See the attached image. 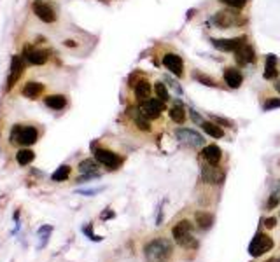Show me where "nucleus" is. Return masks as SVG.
<instances>
[{
    "label": "nucleus",
    "mask_w": 280,
    "mask_h": 262,
    "mask_svg": "<svg viewBox=\"0 0 280 262\" xmlns=\"http://www.w3.org/2000/svg\"><path fill=\"white\" fill-rule=\"evenodd\" d=\"M265 110H273V109H280V98H268L263 105Z\"/></svg>",
    "instance_id": "obj_35"
},
{
    "label": "nucleus",
    "mask_w": 280,
    "mask_h": 262,
    "mask_svg": "<svg viewBox=\"0 0 280 262\" xmlns=\"http://www.w3.org/2000/svg\"><path fill=\"white\" fill-rule=\"evenodd\" d=\"M79 172L81 175H91V177H98V165L97 159H84L79 165Z\"/></svg>",
    "instance_id": "obj_22"
},
{
    "label": "nucleus",
    "mask_w": 280,
    "mask_h": 262,
    "mask_svg": "<svg viewBox=\"0 0 280 262\" xmlns=\"http://www.w3.org/2000/svg\"><path fill=\"white\" fill-rule=\"evenodd\" d=\"M100 192V189H89V190H81V194H84V196H91V194H97Z\"/></svg>",
    "instance_id": "obj_40"
},
{
    "label": "nucleus",
    "mask_w": 280,
    "mask_h": 262,
    "mask_svg": "<svg viewBox=\"0 0 280 262\" xmlns=\"http://www.w3.org/2000/svg\"><path fill=\"white\" fill-rule=\"evenodd\" d=\"M193 79L195 81H200L202 84H205V86H208V87H215L217 84H215V81L214 79H210L208 75H205V74H198V72H195L193 74Z\"/></svg>",
    "instance_id": "obj_30"
},
{
    "label": "nucleus",
    "mask_w": 280,
    "mask_h": 262,
    "mask_svg": "<svg viewBox=\"0 0 280 262\" xmlns=\"http://www.w3.org/2000/svg\"><path fill=\"white\" fill-rule=\"evenodd\" d=\"M163 65L167 70H170L173 75H177V77H180L184 72V61L182 58L179 56V54L175 53H167L163 56Z\"/></svg>",
    "instance_id": "obj_11"
},
{
    "label": "nucleus",
    "mask_w": 280,
    "mask_h": 262,
    "mask_svg": "<svg viewBox=\"0 0 280 262\" xmlns=\"http://www.w3.org/2000/svg\"><path fill=\"white\" fill-rule=\"evenodd\" d=\"M51 233H53V227H51V225H42V227L39 229V245H37L39 250L44 248L47 245V240H49Z\"/></svg>",
    "instance_id": "obj_27"
},
{
    "label": "nucleus",
    "mask_w": 280,
    "mask_h": 262,
    "mask_svg": "<svg viewBox=\"0 0 280 262\" xmlns=\"http://www.w3.org/2000/svg\"><path fill=\"white\" fill-rule=\"evenodd\" d=\"M212 23L215 26H219L221 30H226V28H233V26L242 25V18L238 14V9H224L219 11L217 14L212 18Z\"/></svg>",
    "instance_id": "obj_4"
},
{
    "label": "nucleus",
    "mask_w": 280,
    "mask_h": 262,
    "mask_svg": "<svg viewBox=\"0 0 280 262\" xmlns=\"http://www.w3.org/2000/svg\"><path fill=\"white\" fill-rule=\"evenodd\" d=\"M202 178L207 184H223L224 180V172H221L215 166H203L202 168Z\"/></svg>",
    "instance_id": "obj_12"
},
{
    "label": "nucleus",
    "mask_w": 280,
    "mask_h": 262,
    "mask_svg": "<svg viewBox=\"0 0 280 262\" xmlns=\"http://www.w3.org/2000/svg\"><path fill=\"white\" fill-rule=\"evenodd\" d=\"M275 247V241L271 236H268L265 233H256V236L252 238L249 245V253L252 257H261L266 252H270Z\"/></svg>",
    "instance_id": "obj_5"
},
{
    "label": "nucleus",
    "mask_w": 280,
    "mask_h": 262,
    "mask_svg": "<svg viewBox=\"0 0 280 262\" xmlns=\"http://www.w3.org/2000/svg\"><path fill=\"white\" fill-rule=\"evenodd\" d=\"M151 96V82L147 79H140L135 84V98L139 102H145Z\"/></svg>",
    "instance_id": "obj_16"
},
{
    "label": "nucleus",
    "mask_w": 280,
    "mask_h": 262,
    "mask_svg": "<svg viewBox=\"0 0 280 262\" xmlns=\"http://www.w3.org/2000/svg\"><path fill=\"white\" fill-rule=\"evenodd\" d=\"M195 220H196L198 229H202V231H208V229L214 225V215L208 213V212H196L195 213Z\"/></svg>",
    "instance_id": "obj_17"
},
{
    "label": "nucleus",
    "mask_w": 280,
    "mask_h": 262,
    "mask_svg": "<svg viewBox=\"0 0 280 262\" xmlns=\"http://www.w3.org/2000/svg\"><path fill=\"white\" fill-rule=\"evenodd\" d=\"M266 262H280V257H271V259H268Z\"/></svg>",
    "instance_id": "obj_41"
},
{
    "label": "nucleus",
    "mask_w": 280,
    "mask_h": 262,
    "mask_svg": "<svg viewBox=\"0 0 280 262\" xmlns=\"http://www.w3.org/2000/svg\"><path fill=\"white\" fill-rule=\"evenodd\" d=\"M173 252V245L168 238H156L149 241L144 248V255L147 262H167Z\"/></svg>",
    "instance_id": "obj_1"
},
{
    "label": "nucleus",
    "mask_w": 280,
    "mask_h": 262,
    "mask_svg": "<svg viewBox=\"0 0 280 262\" xmlns=\"http://www.w3.org/2000/svg\"><path fill=\"white\" fill-rule=\"evenodd\" d=\"M235 59L240 65H249V63H252L256 59V53L249 44H243L242 47H238V49L235 51Z\"/></svg>",
    "instance_id": "obj_14"
},
{
    "label": "nucleus",
    "mask_w": 280,
    "mask_h": 262,
    "mask_svg": "<svg viewBox=\"0 0 280 262\" xmlns=\"http://www.w3.org/2000/svg\"><path fill=\"white\" fill-rule=\"evenodd\" d=\"M219 2H223L224 6L231 7V9H243L247 0H219Z\"/></svg>",
    "instance_id": "obj_32"
},
{
    "label": "nucleus",
    "mask_w": 280,
    "mask_h": 262,
    "mask_svg": "<svg viewBox=\"0 0 280 262\" xmlns=\"http://www.w3.org/2000/svg\"><path fill=\"white\" fill-rule=\"evenodd\" d=\"M275 89H277L278 93H280V81H277V82H275Z\"/></svg>",
    "instance_id": "obj_42"
},
{
    "label": "nucleus",
    "mask_w": 280,
    "mask_h": 262,
    "mask_svg": "<svg viewBox=\"0 0 280 262\" xmlns=\"http://www.w3.org/2000/svg\"><path fill=\"white\" fill-rule=\"evenodd\" d=\"M32 11H34V14L37 16L41 21H44V23L56 21V13H54V9L49 6V4L42 2V0H35L34 6H32Z\"/></svg>",
    "instance_id": "obj_8"
},
{
    "label": "nucleus",
    "mask_w": 280,
    "mask_h": 262,
    "mask_svg": "<svg viewBox=\"0 0 280 262\" xmlns=\"http://www.w3.org/2000/svg\"><path fill=\"white\" fill-rule=\"evenodd\" d=\"M278 201H280V184L277 185V189L270 194V200H268V203H266V208L268 210L275 208V206L278 205Z\"/></svg>",
    "instance_id": "obj_31"
},
{
    "label": "nucleus",
    "mask_w": 280,
    "mask_h": 262,
    "mask_svg": "<svg viewBox=\"0 0 280 262\" xmlns=\"http://www.w3.org/2000/svg\"><path fill=\"white\" fill-rule=\"evenodd\" d=\"M163 110H165V102H161L160 98H149V100L142 102L139 107V112L147 119H158Z\"/></svg>",
    "instance_id": "obj_6"
},
{
    "label": "nucleus",
    "mask_w": 280,
    "mask_h": 262,
    "mask_svg": "<svg viewBox=\"0 0 280 262\" xmlns=\"http://www.w3.org/2000/svg\"><path fill=\"white\" fill-rule=\"evenodd\" d=\"M82 233H84L86 236H88L91 241H102V240H104V238H102V236H97V234L93 233V224L84 225V227H82Z\"/></svg>",
    "instance_id": "obj_34"
},
{
    "label": "nucleus",
    "mask_w": 280,
    "mask_h": 262,
    "mask_svg": "<svg viewBox=\"0 0 280 262\" xmlns=\"http://www.w3.org/2000/svg\"><path fill=\"white\" fill-rule=\"evenodd\" d=\"M212 121L215 122V124H223V126H230V128H233L235 122L230 121V119H224V117H217V116H212Z\"/></svg>",
    "instance_id": "obj_36"
},
{
    "label": "nucleus",
    "mask_w": 280,
    "mask_h": 262,
    "mask_svg": "<svg viewBox=\"0 0 280 262\" xmlns=\"http://www.w3.org/2000/svg\"><path fill=\"white\" fill-rule=\"evenodd\" d=\"M265 225L268 229H273L275 225H277V220H275L273 217H270V218H266V220H265Z\"/></svg>",
    "instance_id": "obj_37"
},
{
    "label": "nucleus",
    "mask_w": 280,
    "mask_h": 262,
    "mask_svg": "<svg viewBox=\"0 0 280 262\" xmlns=\"http://www.w3.org/2000/svg\"><path fill=\"white\" fill-rule=\"evenodd\" d=\"M154 93H156V98H160L161 102H168L170 100V93H168L167 86L163 82H156L154 84Z\"/></svg>",
    "instance_id": "obj_29"
},
{
    "label": "nucleus",
    "mask_w": 280,
    "mask_h": 262,
    "mask_svg": "<svg viewBox=\"0 0 280 262\" xmlns=\"http://www.w3.org/2000/svg\"><path fill=\"white\" fill-rule=\"evenodd\" d=\"M114 217V212H112V210H109L107 208V212H105V213H102V220H107V218H112Z\"/></svg>",
    "instance_id": "obj_39"
},
{
    "label": "nucleus",
    "mask_w": 280,
    "mask_h": 262,
    "mask_svg": "<svg viewBox=\"0 0 280 262\" xmlns=\"http://www.w3.org/2000/svg\"><path fill=\"white\" fill-rule=\"evenodd\" d=\"M34 159H35V154H34V150L28 149V147L18 150V154H16V161H18V165H21V166H28Z\"/></svg>",
    "instance_id": "obj_25"
},
{
    "label": "nucleus",
    "mask_w": 280,
    "mask_h": 262,
    "mask_svg": "<svg viewBox=\"0 0 280 262\" xmlns=\"http://www.w3.org/2000/svg\"><path fill=\"white\" fill-rule=\"evenodd\" d=\"M39 140V131L34 126H25V124H16L11 129V142L19 145H34Z\"/></svg>",
    "instance_id": "obj_3"
},
{
    "label": "nucleus",
    "mask_w": 280,
    "mask_h": 262,
    "mask_svg": "<svg viewBox=\"0 0 280 262\" xmlns=\"http://www.w3.org/2000/svg\"><path fill=\"white\" fill-rule=\"evenodd\" d=\"M242 74L238 72L236 69H233V67H230V69L224 70V82H226L230 87H233V89H236V87L242 86Z\"/></svg>",
    "instance_id": "obj_15"
},
{
    "label": "nucleus",
    "mask_w": 280,
    "mask_h": 262,
    "mask_svg": "<svg viewBox=\"0 0 280 262\" xmlns=\"http://www.w3.org/2000/svg\"><path fill=\"white\" fill-rule=\"evenodd\" d=\"M202 128H203L205 133L210 135V137H214V138H223L224 137L223 128H221L219 124H215L214 121L212 122H202Z\"/></svg>",
    "instance_id": "obj_26"
},
{
    "label": "nucleus",
    "mask_w": 280,
    "mask_h": 262,
    "mask_svg": "<svg viewBox=\"0 0 280 262\" xmlns=\"http://www.w3.org/2000/svg\"><path fill=\"white\" fill-rule=\"evenodd\" d=\"M172 236L175 240L177 245H180L182 248H196L198 241L193 236V224L189 220H180L173 225Z\"/></svg>",
    "instance_id": "obj_2"
},
{
    "label": "nucleus",
    "mask_w": 280,
    "mask_h": 262,
    "mask_svg": "<svg viewBox=\"0 0 280 262\" xmlns=\"http://www.w3.org/2000/svg\"><path fill=\"white\" fill-rule=\"evenodd\" d=\"M245 44V37H233V39H212V46L223 53H235L238 47Z\"/></svg>",
    "instance_id": "obj_10"
},
{
    "label": "nucleus",
    "mask_w": 280,
    "mask_h": 262,
    "mask_svg": "<svg viewBox=\"0 0 280 262\" xmlns=\"http://www.w3.org/2000/svg\"><path fill=\"white\" fill-rule=\"evenodd\" d=\"M46 105L53 110H61L67 105V98L63 94H51V96L46 98Z\"/></svg>",
    "instance_id": "obj_24"
},
{
    "label": "nucleus",
    "mask_w": 280,
    "mask_h": 262,
    "mask_svg": "<svg viewBox=\"0 0 280 262\" xmlns=\"http://www.w3.org/2000/svg\"><path fill=\"white\" fill-rule=\"evenodd\" d=\"M135 124L139 126V129H142V131H151V124H149V119L144 117L142 114H140V116H137Z\"/></svg>",
    "instance_id": "obj_33"
},
{
    "label": "nucleus",
    "mask_w": 280,
    "mask_h": 262,
    "mask_svg": "<svg viewBox=\"0 0 280 262\" xmlns=\"http://www.w3.org/2000/svg\"><path fill=\"white\" fill-rule=\"evenodd\" d=\"M175 137L179 138L182 144H186L189 147H202L205 144L203 137L195 129H189V128H180L175 131Z\"/></svg>",
    "instance_id": "obj_9"
},
{
    "label": "nucleus",
    "mask_w": 280,
    "mask_h": 262,
    "mask_svg": "<svg viewBox=\"0 0 280 262\" xmlns=\"http://www.w3.org/2000/svg\"><path fill=\"white\" fill-rule=\"evenodd\" d=\"M26 61L30 65H44L47 61V51H42V49H30L26 53Z\"/></svg>",
    "instance_id": "obj_19"
},
{
    "label": "nucleus",
    "mask_w": 280,
    "mask_h": 262,
    "mask_svg": "<svg viewBox=\"0 0 280 262\" xmlns=\"http://www.w3.org/2000/svg\"><path fill=\"white\" fill-rule=\"evenodd\" d=\"M168 116L173 122H177V124H184L186 122V109H184L180 103H177V105H173L170 110H168Z\"/></svg>",
    "instance_id": "obj_21"
},
{
    "label": "nucleus",
    "mask_w": 280,
    "mask_h": 262,
    "mask_svg": "<svg viewBox=\"0 0 280 262\" xmlns=\"http://www.w3.org/2000/svg\"><path fill=\"white\" fill-rule=\"evenodd\" d=\"M70 177V166H60V168L56 170L53 175H51V178H53V182H65L67 178Z\"/></svg>",
    "instance_id": "obj_28"
},
{
    "label": "nucleus",
    "mask_w": 280,
    "mask_h": 262,
    "mask_svg": "<svg viewBox=\"0 0 280 262\" xmlns=\"http://www.w3.org/2000/svg\"><path fill=\"white\" fill-rule=\"evenodd\" d=\"M189 114H191V117H193V121L196 122V124H200V122H203L202 121V117H198V114L195 112V110H189Z\"/></svg>",
    "instance_id": "obj_38"
},
{
    "label": "nucleus",
    "mask_w": 280,
    "mask_h": 262,
    "mask_svg": "<svg viewBox=\"0 0 280 262\" xmlns=\"http://www.w3.org/2000/svg\"><path fill=\"white\" fill-rule=\"evenodd\" d=\"M95 159L109 170H116L117 166L123 162V159H121L116 152H112V150H109V149H97L95 150Z\"/></svg>",
    "instance_id": "obj_7"
},
{
    "label": "nucleus",
    "mask_w": 280,
    "mask_h": 262,
    "mask_svg": "<svg viewBox=\"0 0 280 262\" xmlns=\"http://www.w3.org/2000/svg\"><path fill=\"white\" fill-rule=\"evenodd\" d=\"M265 79L266 81H273V79H277L278 75V70H277V58L273 56V54H270V56L266 58V65H265Z\"/></svg>",
    "instance_id": "obj_20"
},
{
    "label": "nucleus",
    "mask_w": 280,
    "mask_h": 262,
    "mask_svg": "<svg viewBox=\"0 0 280 262\" xmlns=\"http://www.w3.org/2000/svg\"><path fill=\"white\" fill-rule=\"evenodd\" d=\"M42 91H44V86L42 84H39V82H28V84L23 86L21 93H23V96H26V98H37Z\"/></svg>",
    "instance_id": "obj_23"
},
{
    "label": "nucleus",
    "mask_w": 280,
    "mask_h": 262,
    "mask_svg": "<svg viewBox=\"0 0 280 262\" xmlns=\"http://www.w3.org/2000/svg\"><path fill=\"white\" fill-rule=\"evenodd\" d=\"M202 156H203V159L208 162V165L217 166L219 161H221V157H223V150H221L217 145L210 144V145H205L203 147Z\"/></svg>",
    "instance_id": "obj_13"
},
{
    "label": "nucleus",
    "mask_w": 280,
    "mask_h": 262,
    "mask_svg": "<svg viewBox=\"0 0 280 262\" xmlns=\"http://www.w3.org/2000/svg\"><path fill=\"white\" fill-rule=\"evenodd\" d=\"M23 72V61L19 56H14L13 58V63H11V74H9V81H7V87H11L18 81V77L21 75Z\"/></svg>",
    "instance_id": "obj_18"
}]
</instances>
